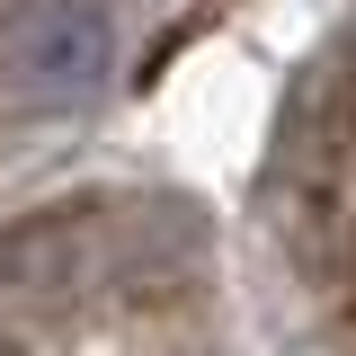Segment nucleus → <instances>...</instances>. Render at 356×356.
<instances>
[{"instance_id":"nucleus-2","label":"nucleus","mask_w":356,"mask_h":356,"mask_svg":"<svg viewBox=\"0 0 356 356\" xmlns=\"http://www.w3.org/2000/svg\"><path fill=\"white\" fill-rule=\"evenodd\" d=\"M0 276L18 303H81L107 285V214L98 205H54L27 232L0 241Z\"/></svg>"},{"instance_id":"nucleus-3","label":"nucleus","mask_w":356,"mask_h":356,"mask_svg":"<svg viewBox=\"0 0 356 356\" xmlns=\"http://www.w3.org/2000/svg\"><path fill=\"white\" fill-rule=\"evenodd\" d=\"M0 356H18V348H0Z\"/></svg>"},{"instance_id":"nucleus-1","label":"nucleus","mask_w":356,"mask_h":356,"mask_svg":"<svg viewBox=\"0 0 356 356\" xmlns=\"http://www.w3.org/2000/svg\"><path fill=\"white\" fill-rule=\"evenodd\" d=\"M116 72V9L107 0H18L0 18V107L72 116Z\"/></svg>"}]
</instances>
